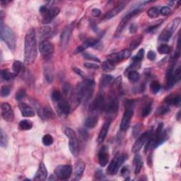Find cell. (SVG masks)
<instances>
[{
    "mask_svg": "<svg viewBox=\"0 0 181 181\" xmlns=\"http://www.w3.org/2000/svg\"><path fill=\"white\" fill-rule=\"evenodd\" d=\"M95 82L93 79L91 78H86L83 81L79 83L77 86L76 88L70 96V104L72 108H76L81 103L87 102L88 100L93 96Z\"/></svg>",
    "mask_w": 181,
    "mask_h": 181,
    "instance_id": "obj_1",
    "label": "cell"
},
{
    "mask_svg": "<svg viewBox=\"0 0 181 181\" xmlns=\"http://www.w3.org/2000/svg\"><path fill=\"white\" fill-rule=\"evenodd\" d=\"M38 56L37 40L35 30L33 28L30 29L25 37L24 43V62L27 65L35 62Z\"/></svg>",
    "mask_w": 181,
    "mask_h": 181,
    "instance_id": "obj_2",
    "label": "cell"
},
{
    "mask_svg": "<svg viewBox=\"0 0 181 181\" xmlns=\"http://www.w3.org/2000/svg\"><path fill=\"white\" fill-rule=\"evenodd\" d=\"M51 98L58 115L61 118L67 116L70 113L71 107L69 102L63 96V94L61 93L59 91L54 90L52 92Z\"/></svg>",
    "mask_w": 181,
    "mask_h": 181,
    "instance_id": "obj_3",
    "label": "cell"
},
{
    "mask_svg": "<svg viewBox=\"0 0 181 181\" xmlns=\"http://www.w3.org/2000/svg\"><path fill=\"white\" fill-rule=\"evenodd\" d=\"M0 36L2 40L7 44L8 48L12 51H14L16 45V38L14 32L8 26L4 24L3 13L1 12L0 15Z\"/></svg>",
    "mask_w": 181,
    "mask_h": 181,
    "instance_id": "obj_4",
    "label": "cell"
},
{
    "mask_svg": "<svg viewBox=\"0 0 181 181\" xmlns=\"http://www.w3.org/2000/svg\"><path fill=\"white\" fill-rule=\"evenodd\" d=\"M163 123L158 125L157 130L154 135L152 136V144L151 145L154 149L157 148L158 146L161 145L163 143L168 140V132L167 130H163Z\"/></svg>",
    "mask_w": 181,
    "mask_h": 181,
    "instance_id": "obj_5",
    "label": "cell"
},
{
    "mask_svg": "<svg viewBox=\"0 0 181 181\" xmlns=\"http://www.w3.org/2000/svg\"><path fill=\"white\" fill-rule=\"evenodd\" d=\"M125 110L122 116L121 123H120V130L122 131H126L130 127L131 120L134 115V102L132 100H127L125 104Z\"/></svg>",
    "mask_w": 181,
    "mask_h": 181,
    "instance_id": "obj_6",
    "label": "cell"
},
{
    "mask_svg": "<svg viewBox=\"0 0 181 181\" xmlns=\"http://www.w3.org/2000/svg\"><path fill=\"white\" fill-rule=\"evenodd\" d=\"M65 134L67 138H69V147L72 155L77 157L79 154V144L76 133L74 131L69 127H67L65 130Z\"/></svg>",
    "mask_w": 181,
    "mask_h": 181,
    "instance_id": "obj_7",
    "label": "cell"
},
{
    "mask_svg": "<svg viewBox=\"0 0 181 181\" xmlns=\"http://www.w3.org/2000/svg\"><path fill=\"white\" fill-rule=\"evenodd\" d=\"M127 158V155L126 154H120L118 153L113 159L111 161L109 166L108 167L107 173L109 175H115L118 172L122 164L124 163Z\"/></svg>",
    "mask_w": 181,
    "mask_h": 181,
    "instance_id": "obj_8",
    "label": "cell"
},
{
    "mask_svg": "<svg viewBox=\"0 0 181 181\" xmlns=\"http://www.w3.org/2000/svg\"><path fill=\"white\" fill-rule=\"evenodd\" d=\"M180 23V18H175L174 20L173 21L171 24H168V26L161 33L159 37H158V40L163 42L168 41L169 39L171 38L172 36L173 33H174L175 30L177 29V28L179 26Z\"/></svg>",
    "mask_w": 181,
    "mask_h": 181,
    "instance_id": "obj_9",
    "label": "cell"
},
{
    "mask_svg": "<svg viewBox=\"0 0 181 181\" xmlns=\"http://www.w3.org/2000/svg\"><path fill=\"white\" fill-rule=\"evenodd\" d=\"M105 104V98L104 93H99L98 96L96 97V98L93 100L91 103L90 106H89V113L97 114L99 115V113L101 111L104 110Z\"/></svg>",
    "mask_w": 181,
    "mask_h": 181,
    "instance_id": "obj_10",
    "label": "cell"
},
{
    "mask_svg": "<svg viewBox=\"0 0 181 181\" xmlns=\"http://www.w3.org/2000/svg\"><path fill=\"white\" fill-rule=\"evenodd\" d=\"M140 12H141V9H136L132 11V12H130L129 13H128V14L125 16V17L122 19L121 21L120 22L118 27H117V29L115 33V37H118V36L120 35L122 32L123 31V30L125 29V28L127 26V25L128 24V23H129V21L133 17H135V16L138 15Z\"/></svg>",
    "mask_w": 181,
    "mask_h": 181,
    "instance_id": "obj_11",
    "label": "cell"
},
{
    "mask_svg": "<svg viewBox=\"0 0 181 181\" xmlns=\"http://www.w3.org/2000/svg\"><path fill=\"white\" fill-rule=\"evenodd\" d=\"M39 51L42 57L45 60H48L54 53V46L50 41L44 40L39 44Z\"/></svg>",
    "mask_w": 181,
    "mask_h": 181,
    "instance_id": "obj_12",
    "label": "cell"
},
{
    "mask_svg": "<svg viewBox=\"0 0 181 181\" xmlns=\"http://www.w3.org/2000/svg\"><path fill=\"white\" fill-rule=\"evenodd\" d=\"M72 167L70 165L58 166L55 170V176L60 180H67L71 176Z\"/></svg>",
    "mask_w": 181,
    "mask_h": 181,
    "instance_id": "obj_13",
    "label": "cell"
},
{
    "mask_svg": "<svg viewBox=\"0 0 181 181\" xmlns=\"http://www.w3.org/2000/svg\"><path fill=\"white\" fill-rule=\"evenodd\" d=\"M72 29H73V26H72V25H69V26H67L65 29L63 30L62 33H61L60 45L62 51H65L68 45L69 40H70Z\"/></svg>",
    "mask_w": 181,
    "mask_h": 181,
    "instance_id": "obj_14",
    "label": "cell"
},
{
    "mask_svg": "<svg viewBox=\"0 0 181 181\" xmlns=\"http://www.w3.org/2000/svg\"><path fill=\"white\" fill-rule=\"evenodd\" d=\"M60 12V9L59 8L55 7H49V9L45 14L43 16V19H42V23L43 24H48L53 21V19L57 17V16L59 14Z\"/></svg>",
    "mask_w": 181,
    "mask_h": 181,
    "instance_id": "obj_15",
    "label": "cell"
},
{
    "mask_svg": "<svg viewBox=\"0 0 181 181\" xmlns=\"http://www.w3.org/2000/svg\"><path fill=\"white\" fill-rule=\"evenodd\" d=\"M2 116L5 121L12 122L14 120V113L12 106L7 103H3L1 104Z\"/></svg>",
    "mask_w": 181,
    "mask_h": 181,
    "instance_id": "obj_16",
    "label": "cell"
},
{
    "mask_svg": "<svg viewBox=\"0 0 181 181\" xmlns=\"http://www.w3.org/2000/svg\"><path fill=\"white\" fill-rule=\"evenodd\" d=\"M149 132H144L142 135L140 136V137H139L137 140H136L135 144H134L133 146H132V151L133 153H135V154H137V153H138L140 151L141 149L142 148V146L144 145V144H146L147 139H148V137H149Z\"/></svg>",
    "mask_w": 181,
    "mask_h": 181,
    "instance_id": "obj_17",
    "label": "cell"
},
{
    "mask_svg": "<svg viewBox=\"0 0 181 181\" xmlns=\"http://www.w3.org/2000/svg\"><path fill=\"white\" fill-rule=\"evenodd\" d=\"M99 39L98 38H88L84 40V42L79 45L78 48L75 50V51L74 52V55L79 54L80 52H82L88 48H91V47H93L96 45L98 43Z\"/></svg>",
    "mask_w": 181,
    "mask_h": 181,
    "instance_id": "obj_18",
    "label": "cell"
},
{
    "mask_svg": "<svg viewBox=\"0 0 181 181\" xmlns=\"http://www.w3.org/2000/svg\"><path fill=\"white\" fill-rule=\"evenodd\" d=\"M98 159L100 166L102 167H105L108 164V161H109V153H108V149L106 146H102L99 150Z\"/></svg>",
    "mask_w": 181,
    "mask_h": 181,
    "instance_id": "obj_19",
    "label": "cell"
},
{
    "mask_svg": "<svg viewBox=\"0 0 181 181\" xmlns=\"http://www.w3.org/2000/svg\"><path fill=\"white\" fill-rule=\"evenodd\" d=\"M111 120H112V119H110V118L107 119L106 121L104 122V125H103V127H101V131H100L98 137V140H97V141H98V144H102L105 140V138H106L108 130H109L110 129Z\"/></svg>",
    "mask_w": 181,
    "mask_h": 181,
    "instance_id": "obj_20",
    "label": "cell"
},
{
    "mask_svg": "<svg viewBox=\"0 0 181 181\" xmlns=\"http://www.w3.org/2000/svg\"><path fill=\"white\" fill-rule=\"evenodd\" d=\"M19 110H21V115L25 118H31L35 116V111L33 108L25 103H19Z\"/></svg>",
    "mask_w": 181,
    "mask_h": 181,
    "instance_id": "obj_21",
    "label": "cell"
},
{
    "mask_svg": "<svg viewBox=\"0 0 181 181\" xmlns=\"http://www.w3.org/2000/svg\"><path fill=\"white\" fill-rule=\"evenodd\" d=\"M86 168L85 163L82 161H79L76 163L74 170V180H79L82 178Z\"/></svg>",
    "mask_w": 181,
    "mask_h": 181,
    "instance_id": "obj_22",
    "label": "cell"
},
{
    "mask_svg": "<svg viewBox=\"0 0 181 181\" xmlns=\"http://www.w3.org/2000/svg\"><path fill=\"white\" fill-rule=\"evenodd\" d=\"M38 113L39 115L41 117L42 119L43 120H50L54 118L55 114L53 111L49 106H44V107H40L37 108Z\"/></svg>",
    "mask_w": 181,
    "mask_h": 181,
    "instance_id": "obj_23",
    "label": "cell"
},
{
    "mask_svg": "<svg viewBox=\"0 0 181 181\" xmlns=\"http://www.w3.org/2000/svg\"><path fill=\"white\" fill-rule=\"evenodd\" d=\"M48 177V171L45 164L40 163L38 166V169L35 175L33 180H45Z\"/></svg>",
    "mask_w": 181,
    "mask_h": 181,
    "instance_id": "obj_24",
    "label": "cell"
},
{
    "mask_svg": "<svg viewBox=\"0 0 181 181\" xmlns=\"http://www.w3.org/2000/svg\"><path fill=\"white\" fill-rule=\"evenodd\" d=\"M125 6H126V4L125 3H122L118 4V6L115 7L114 9H111L110 12H108L106 14H105L104 18H103V20H109L115 17V16H117L118 13H120L122 10L125 9Z\"/></svg>",
    "mask_w": 181,
    "mask_h": 181,
    "instance_id": "obj_25",
    "label": "cell"
},
{
    "mask_svg": "<svg viewBox=\"0 0 181 181\" xmlns=\"http://www.w3.org/2000/svg\"><path fill=\"white\" fill-rule=\"evenodd\" d=\"M98 122V115H97V114L89 113L88 116L86 118L84 122V125L86 127L92 129V128L96 126Z\"/></svg>",
    "mask_w": 181,
    "mask_h": 181,
    "instance_id": "obj_26",
    "label": "cell"
},
{
    "mask_svg": "<svg viewBox=\"0 0 181 181\" xmlns=\"http://www.w3.org/2000/svg\"><path fill=\"white\" fill-rule=\"evenodd\" d=\"M133 164L135 166V173L138 175L143 167V161L139 154H136L135 158H134Z\"/></svg>",
    "mask_w": 181,
    "mask_h": 181,
    "instance_id": "obj_27",
    "label": "cell"
},
{
    "mask_svg": "<svg viewBox=\"0 0 181 181\" xmlns=\"http://www.w3.org/2000/svg\"><path fill=\"white\" fill-rule=\"evenodd\" d=\"M113 77L109 74L102 75L100 79V88L104 89L106 88L110 83L113 82Z\"/></svg>",
    "mask_w": 181,
    "mask_h": 181,
    "instance_id": "obj_28",
    "label": "cell"
},
{
    "mask_svg": "<svg viewBox=\"0 0 181 181\" xmlns=\"http://www.w3.org/2000/svg\"><path fill=\"white\" fill-rule=\"evenodd\" d=\"M39 34L41 38L46 39L49 37H51L52 35V29L49 26H43L39 30Z\"/></svg>",
    "mask_w": 181,
    "mask_h": 181,
    "instance_id": "obj_29",
    "label": "cell"
},
{
    "mask_svg": "<svg viewBox=\"0 0 181 181\" xmlns=\"http://www.w3.org/2000/svg\"><path fill=\"white\" fill-rule=\"evenodd\" d=\"M1 79L5 81V82H9V81H12L13 79H14V77H16V75L12 73V72H9L8 69H3V70L1 71Z\"/></svg>",
    "mask_w": 181,
    "mask_h": 181,
    "instance_id": "obj_30",
    "label": "cell"
},
{
    "mask_svg": "<svg viewBox=\"0 0 181 181\" xmlns=\"http://www.w3.org/2000/svg\"><path fill=\"white\" fill-rule=\"evenodd\" d=\"M24 69V65L21 61L16 60L13 62L12 65V70L13 73L16 76H17L20 73L23 72Z\"/></svg>",
    "mask_w": 181,
    "mask_h": 181,
    "instance_id": "obj_31",
    "label": "cell"
},
{
    "mask_svg": "<svg viewBox=\"0 0 181 181\" xmlns=\"http://www.w3.org/2000/svg\"><path fill=\"white\" fill-rule=\"evenodd\" d=\"M101 69L104 72H111L115 69V64H113V62H111L110 61L107 60L102 63Z\"/></svg>",
    "mask_w": 181,
    "mask_h": 181,
    "instance_id": "obj_32",
    "label": "cell"
},
{
    "mask_svg": "<svg viewBox=\"0 0 181 181\" xmlns=\"http://www.w3.org/2000/svg\"><path fill=\"white\" fill-rule=\"evenodd\" d=\"M19 127L21 130H29L33 127V123L28 120H24L19 122Z\"/></svg>",
    "mask_w": 181,
    "mask_h": 181,
    "instance_id": "obj_33",
    "label": "cell"
},
{
    "mask_svg": "<svg viewBox=\"0 0 181 181\" xmlns=\"http://www.w3.org/2000/svg\"><path fill=\"white\" fill-rule=\"evenodd\" d=\"M9 143V138L6 135V133L4 132L3 130H1V134H0V145L3 148H7Z\"/></svg>",
    "mask_w": 181,
    "mask_h": 181,
    "instance_id": "obj_34",
    "label": "cell"
},
{
    "mask_svg": "<svg viewBox=\"0 0 181 181\" xmlns=\"http://www.w3.org/2000/svg\"><path fill=\"white\" fill-rule=\"evenodd\" d=\"M72 93V89L71 86L67 83H65L63 84L62 86V94L63 96L65 97H69L70 98V96Z\"/></svg>",
    "mask_w": 181,
    "mask_h": 181,
    "instance_id": "obj_35",
    "label": "cell"
},
{
    "mask_svg": "<svg viewBox=\"0 0 181 181\" xmlns=\"http://www.w3.org/2000/svg\"><path fill=\"white\" fill-rule=\"evenodd\" d=\"M107 60L110 61L111 62H113V64L115 63H118L122 61V59L120 57V55L119 52H116V53H112L107 56Z\"/></svg>",
    "mask_w": 181,
    "mask_h": 181,
    "instance_id": "obj_36",
    "label": "cell"
},
{
    "mask_svg": "<svg viewBox=\"0 0 181 181\" xmlns=\"http://www.w3.org/2000/svg\"><path fill=\"white\" fill-rule=\"evenodd\" d=\"M44 76H45V80L47 81V82L49 83L52 82V81H53V74H52V70L49 67L45 68Z\"/></svg>",
    "mask_w": 181,
    "mask_h": 181,
    "instance_id": "obj_37",
    "label": "cell"
},
{
    "mask_svg": "<svg viewBox=\"0 0 181 181\" xmlns=\"http://www.w3.org/2000/svg\"><path fill=\"white\" fill-rule=\"evenodd\" d=\"M128 79L132 82H137L140 79V74L136 70L130 71L128 73Z\"/></svg>",
    "mask_w": 181,
    "mask_h": 181,
    "instance_id": "obj_38",
    "label": "cell"
},
{
    "mask_svg": "<svg viewBox=\"0 0 181 181\" xmlns=\"http://www.w3.org/2000/svg\"><path fill=\"white\" fill-rule=\"evenodd\" d=\"M42 141H43V144L45 146H49L53 144L54 140H53V137H52L51 135L47 134V135H45L43 136V139H42Z\"/></svg>",
    "mask_w": 181,
    "mask_h": 181,
    "instance_id": "obj_39",
    "label": "cell"
},
{
    "mask_svg": "<svg viewBox=\"0 0 181 181\" xmlns=\"http://www.w3.org/2000/svg\"><path fill=\"white\" fill-rule=\"evenodd\" d=\"M158 51L160 54L167 55L171 52V48L166 44H162L158 48Z\"/></svg>",
    "mask_w": 181,
    "mask_h": 181,
    "instance_id": "obj_40",
    "label": "cell"
},
{
    "mask_svg": "<svg viewBox=\"0 0 181 181\" xmlns=\"http://www.w3.org/2000/svg\"><path fill=\"white\" fill-rule=\"evenodd\" d=\"M143 37L141 35L138 36L137 38H135V40H133L131 43L130 44V51H132V50H135L137 48V47L140 45V43L142 41Z\"/></svg>",
    "mask_w": 181,
    "mask_h": 181,
    "instance_id": "obj_41",
    "label": "cell"
},
{
    "mask_svg": "<svg viewBox=\"0 0 181 181\" xmlns=\"http://www.w3.org/2000/svg\"><path fill=\"white\" fill-rule=\"evenodd\" d=\"M161 89V85L160 83L158 81H153L150 84V90H151L153 93H157L159 92Z\"/></svg>",
    "mask_w": 181,
    "mask_h": 181,
    "instance_id": "obj_42",
    "label": "cell"
},
{
    "mask_svg": "<svg viewBox=\"0 0 181 181\" xmlns=\"http://www.w3.org/2000/svg\"><path fill=\"white\" fill-rule=\"evenodd\" d=\"M144 56V50L141 48L140 50V51H139L137 54L136 55L135 57H132L133 62L140 63L141 62V60H143Z\"/></svg>",
    "mask_w": 181,
    "mask_h": 181,
    "instance_id": "obj_43",
    "label": "cell"
},
{
    "mask_svg": "<svg viewBox=\"0 0 181 181\" xmlns=\"http://www.w3.org/2000/svg\"><path fill=\"white\" fill-rule=\"evenodd\" d=\"M159 9H158V8L157 7H152L150 8V9L148 10V12H147V14L149 16L150 18H157L159 15Z\"/></svg>",
    "mask_w": 181,
    "mask_h": 181,
    "instance_id": "obj_44",
    "label": "cell"
},
{
    "mask_svg": "<svg viewBox=\"0 0 181 181\" xmlns=\"http://www.w3.org/2000/svg\"><path fill=\"white\" fill-rule=\"evenodd\" d=\"M151 110H152V103L146 104L142 108V110H141V116H142L143 118H146V117L148 116L150 113H151Z\"/></svg>",
    "mask_w": 181,
    "mask_h": 181,
    "instance_id": "obj_45",
    "label": "cell"
},
{
    "mask_svg": "<svg viewBox=\"0 0 181 181\" xmlns=\"http://www.w3.org/2000/svg\"><path fill=\"white\" fill-rule=\"evenodd\" d=\"M173 80H174L175 83H178L180 80V77H181V68H180V66L178 67L176 69H174L173 74Z\"/></svg>",
    "mask_w": 181,
    "mask_h": 181,
    "instance_id": "obj_46",
    "label": "cell"
},
{
    "mask_svg": "<svg viewBox=\"0 0 181 181\" xmlns=\"http://www.w3.org/2000/svg\"><path fill=\"white\" fill-rule=\"evenodd\" d=\"M120 55V57L122 60H127L131 56V54H132V52H131V51L130 49H125V50H122L121 52H119Z\"/></svg>",
    "mask_w": 181,
    "mask_h": 181,
    "instance_id": "obj_47",
    "label": "cell"
},
{
    "mask_svg": "<svg viewBox=\"0 0 181 181\" xmlns=\"http://www.w3.org/2000/svg\"><path fill=\"white\" fill-rule=\"evenodd\" d=\"M26 96V91H25V89L20 88L16 93V99L17 100V101H20L21 100L24 98Z\"/></svg>",
    "mask_w": 181,
    "mask_h": 181,
    "instance_id": "obj_48",
    "label": "cell"
},
{
    "mask_svg": "<svg viewBox=\"0 0 181 181\" xmlns=\"http://www.w3.org/2000/svg\"><path fill=\"white\" fill-rule=\"evenodd\" d=\"M10 88L7 86H3L1 88V91H0V94H1V96L2 98H5V97H7L10 94Z\"/></svg>",
    "mask_w": 181,
    "mask_h": 181,
    "instance_id": "obj_49",
    "label": "cell"
},
{
    "mask_svg": "<svg viewBox=\"0 0 181 181\" xmlns=\"http://www.w3.org/2000/svg\"><path fill=\"white\" fill-rule=\"evenodd\" d=\"M83 57H84V58H86V59H87V60H92V61H94V62H101V61H100V60L98 59V57H97L96 56H95V55H92V54L85 52V53L83 54Z\"/></svg>",
    "mask_w": 181,
    "mask_h": 181,
    "instance_id": "obj_50",
    "label": "cell"
},
{
    "mask_svg": "<svg viewBox=\"0 0 181 181\" xmlns=\"http://www.w3.org/2000/svg\"><path fill=\"white\" fill-rule=\"evenodd\" d=\"M159 12L163 16H168L171 13V9L168 7H163L159 10Z\"/></svg>",
    "mask_w": 181,
    "mask_h": 181,
    "instance_id": "obj_51",
    "label": "cell"
},
{
    "mask_svg": "<svg viewBox=\"0 0 181 181\" xmlns=\"http://www.w3.org/2000/svg\"><path fill=\"white\" fill-rule=\"evenodd\" d=\"M83 66H84L86 69H99V65H96V64H95V63L86 62V63L83 64Z\"/></svg>",
    "mask_w": 181,
    "mask_h": 181,
    "instance_id": "obj_52",
    "label": "cell"
},
{
    "mask_svg": "<svg viewBox=\"0 0 181 181\" xmlns=\"http://www.w3.org/2000/svg\"><path fill=\"white\" fill-rule=\"evenodd\" d=\"M95 178L96 180H104L105 179V175H104V173L101 171V170L98 169L96 170V171L95 172Z\"/></svg>",
    "mask_w": 181,
    "mask_h": 181,
    "instance_id": "obj_53",
    "label": "cell"
},
{
    "mask_svg": "<svg viewBox=\"0 0 181 181\" xmlns=\"http://www.w3.org/2000/svg\"><path fill=\"white\" fill-rule=\"evenodd\" d=\"M170 111V109L168 107L166 106H162L158 110V114L160 115H166V113H168Z\"/></svg>",
    "mask_w": 181,
    "mask_h": 181,
    "instance_id": "obj_54",
    "label": "cell"
},
{
    "mask_svg": "<svg viewBox=\"0 0 181 181\" xmlns=\"http://www.w3.org/2000/svg\"><path fill=\"white\" fill-rule=\"evenodd\" d=\"M181 104V98L180 95H175L174 96V99H173V105L175 106L179 107Z\"/></svg>",
    "mask_w": 181,
    "mask_h": 181,
    "instance_id": "obj_55",
    "label": "cell"
},
{
    "mask_svg": "<svg viewBox=\"0 0 181 181\" xmlns=\"http://www.w3.org/2000/svg\"><path fill=\"white\" fill-rule=\"evenodd\" d=\"M156 57H157V54H156V52L154 51H150L148 52V54H147V58H148L149 60L154 61L155 60Z\"/></svg>",
    "mask_w": 181,
    "mask_h": 181,
    "instance_id": "obj_56",
    "label": "cell"
},
{
    "mask_svg": "<svg viewBox=\"0 0 181 181\" xmlns=\"http://www.w3.org/2000/svg\"><path fill=\"white\" fill-rule=\"evenodd\" d=\"M130 173V168L128 166H125L121 170V175L122 176H128Z\"/></svg>",
    "mask_w": 181,
    "mask_h": 181,
    "instance_id": "obj_57",
    "label": "cell"
},
{
    "mask_svg": "<svg viewBox=\"0 0 181 181\" xmlns=\"http://www.w3.org/2000/svg\"><path fill=\"white\" fill-rule=\"evenodd\" d=\"M91 14H92V16H94V17H99L101 14V12L99 9L95 8V9H93L92 11H91Z\"/></svg>",
    "mask_w": 181,
    "mask_h": 181,
    "instance_id": "obj_58",
    "label": "cell"
},
{
    "mask_svg": "<svg viewBox=\"0 0 181 181\" xmlns=\"http://www.w3.org/2000/svg\"><path fill=\"white\" fill-rule=\"evenodd\" d=\"M73 70L76 72V73L78 74V75H79V76L82 77L83 79H86V78H87V77L86 76L85 74L83 73V72L81 70V69H79V68H77V67H74L73 68Z\"/></svg>",
    "mask_w": 181,
    "mask_h": 181,
    "instance_id": "obj_59",
    "label": "cell"
},
{
    "mask_svg": "<svg viewBox=\"0 0 181 181\" xmlns=\"http://www.w3.org/2000/svg\"><path fill=\"white\" fill-rule=\"evenodd\" d=\"M137 31V25L136 24H132L130 26V32L131 33H135Z\"/></svg>",
    "mask_w": 181,
    "mask_h": 181,
    "instance_id": "obj_60",
    "label": "cell"
},
{
    "mask_svg": "<svg viewBox=\"0 0 181 181\" xmlns=\"http://www.w3.org/2000/svg\"><path fill=\"white\" fill-rule=\"evenodd\" d=\"M79 132H80V135H82V137H83L84 139H86V140L88 137V132H87V131H86V130H84V129H80V130H79Z\"/></svg>",
    "mask_w": 181,
    "mask_h": 181,
    "instance_id": "obj_61",
    "label": "cell"
},
{
    "mask_svg": "<svg viewBox=\"0 0 181 181\" xmlns=\"http://www.w3.org/2000/svg\"><path fill=\"white\" fill-rule=\"evenodd\" d=\"M159 25L160 24H156V25H154V26H150L149 27L148 29H147L146 30V33H150V32H152L153 30H154L157 29V28L159 26Z\"/></svg>",
    "mask_w": 181,
    "mask_h": 181,
    "instance_id": "obj_62",
    "label": "cell"
},
{
    "mask_svg": "<svg viewBox=\"0 0 181 181\" xmlns=\"http://www.w3.org/2000/svg\"><path fill=\"white\" fill-rule=\"evenodd\" d=\"M176 119L178 121H180V110L178 111L177 115H176Z\"/></svg>",
    "mask_w": 181,
    "mask_h": 181,
    "instance_id": "obj_63",
    "label": "cell"
}]
</instances>
